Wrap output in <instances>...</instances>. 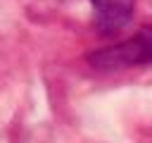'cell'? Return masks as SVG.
<instances>
[{"instance_id":"obj_2","label":"cell","mask_w":152,"mask_h":143,"mask_svg":"<svg viewBox=\"0 0 152 143\" xmlns=\"http://www.w3.org/2000/svg\"><path fill=\"white\" fill-rule=\"evenodd\" d=\"M95 10V31L100 36H114L119 33L133 17L135 0H90Z\"/></svg>"},{"instance_id":"obj_1","label":"cell","mask_w":152,"mask_h":143,"mask_svg":"<svg viewBox=\"0 0 152 143\" xmlns=\"http://www.w3.org/2000/svg\"><path fill=\"white\" fill-rule=\"evenodd\" d=\"M86 60H88L90 67H95L100 72H114V69L150 64L152 62V24L142 26L138 33H133L124 43L90 52Z\"/></svg>"}]
</instances>
